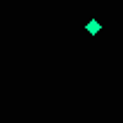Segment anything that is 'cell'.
I'll list each match as a JSON object with an SVG mask.
<instances>
[{
  "instance_id": "obj_1",
  "label": "cell",
  "mask_w": 123,
  "mask_h": 123,
  "mask_svg": "<svg viewBox=\"0 0 123 123\" xmlns=\"http://www.w3.org/2000/svg\"><path fill=\"white\" fill-rule=\"evenodd\" d=\"M85 31H88V33H90V36H97V33H99V31H102V24H99V21H97V19H90V21H88V24H85Z\"/></svg>"
}]
</instances>
